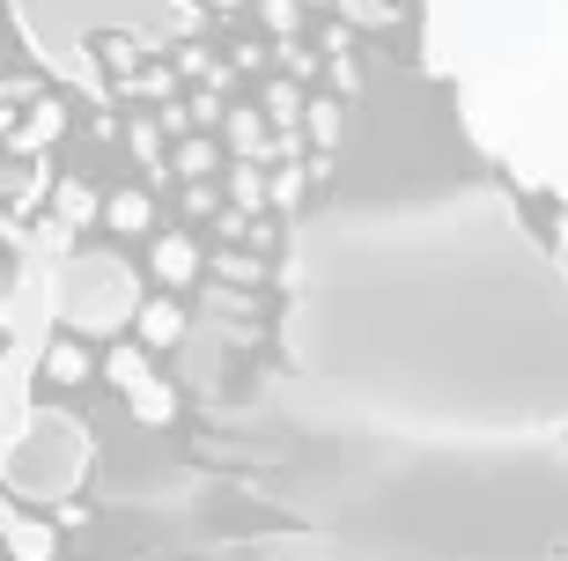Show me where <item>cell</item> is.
<instances>
[{
	"label": "cell",
	"mask_w": 568,
	"mask_h": 561,
	"mask_svg": "<svg viewBox=\"0 0 568 561\" xmlns=\"http://www.w3.org/2000/svg\"><path fill=\"white\" fill-rule=\"evenodd\" d=\"M288 384L384 437H568V273L503 186L295 229Z\"/></svg>",
	"instance_id": "6da1fadb"
},
{
	"label": "cell",
	"mask_w": 568,
	"mask_h": 561,
	"mask_svg": "<svg viewBox=\"0 0 568 561\" xmlns=\"http://www.w3.org/2000/svg\"><path fill=\"white\" fill-rule=\"evenodd\" d=\"M281 502L333 561H568V437H384L311 414Z\"/></svg>",
	"instance_id": "7a4b0ae2"
},
{
	"label": "cell",
	"mask_w": 568,
	"mask_h": 561,
	"mask_svg": "<svg viewBox=\"0 0 568 561\" xmlns=\"http://www.w3.org/2000/svg\"><path fill=\"white\" fill-rule=\"evenodd\" d=\"M428 67L539 229H568V0H428Z\"/></svg>",
	"instance_id": "3957f363"
},
{
	"label": "cell",
	"mask_w": 568,
	"mask_h": 561,
	"mask_svg": "<svg viewBox=\"0 0 568 561\" xmlns=\"http://www.w3.org/2000/svg\"><path fill=\"white\" fill-rule=\"evenodd\" d=\"M22 30L52 67H82L111 38H155L178 22V0H16Z\"/></svg>",
	"instance_id": "277c9868"
},
{
	"label": "cell",
	"mask_w": 568,
	"mask_h": 561,
	"mask_svg": "<svg viewBox=\"0 0 568 561\" xmlns=\"http://www.w3.org/2000/svg\"><path fill=\"white\" fill-rule=\"evenodd\" d=\"M141 311V281H133L126 259H111V251H82L74 267H67V295H60V318L67 325H82V333H97V325H126V318Z\"/></svg>",
	"instance_id": "5b68a950"
},
{
	"label": "cell",
	"mask_w": 568,
	"mask_h": 561,
	"mask_svg": "<svg viewBox=\"0 0 568 561\" xmlns=\"http://www.w3.org/2000/svg\"><path fill=\"white\" fill-rule=\"evenodd\" d=\"M82 458H89L82 421H67V414H38L30 429H22L16 458H8V480H16L22 495H67V488L82 480Z\"/></svg>",
	"instance_id": "8992f818"
},
{
	"label": "cell",
	"mask_w": 568,
	"mask_h": 561,
	"mask_svg": "<svg viewBox=\"0 0 568 561\" xmlns=\"http://www.w3.org/2000/svg\"><path fill=\"white\" fill-rule=\"evenodd\" d=\"M547 244H554V259H561V273H568V229H547Z\"/></svg>",
	"instance_id": "52a82bcc"
}]
</instances>
